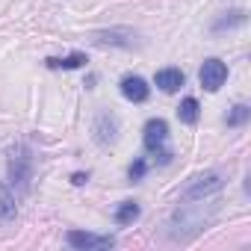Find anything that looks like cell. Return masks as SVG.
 <instances>
[{"instance_id":"obj_1","label":"cell","mask_w":251,"mask_h":251,"mask_svg":"<svg viewBox=\"0 0 251 251\" xmlns=\"http://www.w3.org/2000/svg\"><path fill=\"white\" fill-rule=\"evenodd\" d=\"M6 177H9V189L12 192H18V195L30 192V183H33V151H30V145L18 142V145L9 148Z\"/></svg>"},{"instance_id":"obj_2","label":"cell","mask_w":251,"mask_h":251,"mask_svg":"<svg viewBox=\"0 0 251 251\" xmlns=\"http://www.w3.org/2000/svg\"><path fill=\"white\" fill-rule=\"evenodd\" d=\"M142 142H145V151H151L160 166H169V163H172L175 154L166 148V145H169V124H166L163 118H151V121L145 124Z\"/></svg>"},{"instance_id":"obj_3","label":"cell","mask_w":251,"mask_h":251,"mask_svg":"<svg viewBox=\"0 0 251 251\" xmlns=\"http://www.w3.org/2000/svg\"><path fill=\"white\" fill-rule=\"evenodd\" d=\"M225 186V177L219 172H204L198 177H192V183L180 192V201H204L207 195H216Z\"/></svg>"},{"instance_id":"obj_4","label":"cell","mask_w":251,"mask_h":251,"mask_svg":"<svg viewBox=\"0 0 251 251\" xmlns=\"http://www.w3.org/2000/svg\"><path fill=\"white\" fill-rule=\"evenodd\" d=\"M207 222H210V213H204L201 207H180V210L172 216V222H169V233L175 236L180 227H189V230H186V239H189L192 233L204 230Z\"/></svg>"},{"instance_id":"obj_5","label":"cell","mask_w":251,"mask_h":251,"mask_svg":"<svg viewBox=\"0 0 251 251\" xmlns=\"http://www.w3.org/2000/svg\"><path fill=\"white\" fill-rule=\"evenodd\" d=\"M92 133H95V142L98 145H115L118 142V133H121V124L112 112H98L95 121H92Z\"/></svg>"},{"instance_id":"obj_6","label":"cell","mask_w":251,"mask_h":251,"mask_svg":"<svg viewBox=\"0 0 251 251\" xmlns=\"http://www.w3.org/2000/svg\"><path fill=\"white\" fill-rule=\"evenodd\" d=\"M92 42L98 48H133L136 45V30H130V27L98 30V33H92Z\"/></svg>"},{"instance_id":"obj_7","label":"cell","mask_w":251,"mask_h":251,"mask_svg":"<svg viewBox=\"0 0 251 251\" xmlns=\"http://www.w3.org/2000/svg\"><path fill=\"white\" fill-rule=\"evenodd\" d=\"M198 80H201V86H204L207 92H219V89L225 86V80H227V65H225L222 59L210 56V59H204V65H201V71H198Z\"/></svg>"},{"instance_id":"obj_8","label":"cell","mask_w":251,"mask_h":251,"mask_svg":"<svg viewBox=\"0 0 251 251\" xmlns=\"http://www.w3.org/2000/svg\"><path fill=\"white\" fill-rule=\"evenodd\" d=\"M68 245L80 248V251H100V248H112L115 239L112 236H100V233H89V230H68Z\"/></svg>"},{"instance_id":"obj_9","label":"cell","mask_w":251,"mask_h":251,"mask_svg":"<svg viewBox=\"0 0 251 251\" xmlns=\"http://www.w3.org/2000/svg\"><path fill=\"white\" fill-rule=\"evenodd\" d=\"M118 89H121L124 100H130V103H145V100L151 98V86H148L139 74H127V77L118 83Z\"/></svg>"},{"instance_id":"obj_10","label":"cell","mask_w":251,"mask_h":251,"mask_svg":"<svg viewBox=\"0 0 251 251\" xmlns=\"http://www.w3.org/2000/svg\"><path fill=\"white\" fill-rule=\"evenodd\" d=\"M154 83H157L160 92H169V95H172V92H177V89L186 83V77H183L180 68H163V71H157Z\"/></svg>"},{"instance_id":"obj_11","label":"cell","mask_w":251,"mask_h":251,"mask_svg":"<svg viewBox=\"0 0 251 251\" xmlns=\"http://www.w3.org/2000/svg\"><path fill=\"white\" fill-rule=\"evenodd\" d=\"M45 65L50 71H74L86 65V53H68V56H48Z\"/></svg>"},{"instance_id":"obj_12","label":"cell","mask_w":251,"mask_h":251,"mask_svg":"<svg viewBox=\"0 0 251 251\" xmlns=\"http://www.w3.org/2000/svg\"><path fill=\"white\" fill-rule=\"evenodd\" d=\"M139 216H142V210H139V204H136V201H121V204L115 207V213H112L115 225H133Z\"/></svg>"},{"instance_id":"obj_13","label":"cell","mask_w":251,"mask_h":251,"mask_svg":"<svg viewBox=\"0 0 251 251\" xmlns=\"http://www.w3.org/2000/svg\"><path fill=\"white\" fill-rule=\"evenodd\" d=\"M18 216V204H15V195L9 186L0 183V222H12Z\"/></svg>"},{"instance_id":"obj_14","label":"cell","mask_w":251,"mask_h":251,"mask_svg":"<svg viewBox=\"0 0 251 251\" xmlns=\"http://www.w3.org/2000/svg\"><path fill=\"white\" fill-rule=\"evenodd\" d=\"M245 12L242 9H233V12H225L219 21H213V33H225V30H233V27H242L245 24Z\"/></svg>"},{"instance_id":"obj_15","label":"cell","mask_w":251,"mask_h":251,"mask_svg":"<svg viewBox=\"0 0 251 251\" xmlns=\"http://www.w3.org/2000/svg\"><path fill=\"white\" fill-rule=\"evenodd\" d=\"M198 115H201L198 100H195V98H183V100H180V106H177V118H180L183 124H195V121H198Z\"/></svg>"},{"instance_id":"obj_16","label":"cell","mask_w":251,"mask_h":251,"mask_svg":"<svg viewBox=\"0 0 251 251\" xmlns=\"http://www.w3.org/2000/svg\"><path fill=\"white\" fill-rule=\"evenodd\" d=\"M248 118H251V106H248V103H236V106H230L227 115H225L227 127H242V124H248Z\"/></svg>"},{"instance_id":"obj_17","label":"cell","mask_w":251,"mask_h":251,"mask_svg":"<svg viewBox=\"0 0 251 251\" xmlns=\"http://www.w3.org/2000/svg\"><path fill=\"white\" fill-rule=\"evenodd\" d=\"M145 175H148V160H142V157H139V160H133V163H130V169H127V177H130V180H142Z\"/></svg>"},{"instance_id":"obj_18","label":"cell","mask_w":251,"mask_h":251,"mask_svg":"<svg viewBox=\"0 0 251 251\" xmlns=\"http://www.w3.org/2000/svg\"><path fill=\"white\" fill-rule=\"evenodd\" d=\"M71 183H74V186L89 183V172H74V175H71Z\"/></svg>"}]
</instances>
